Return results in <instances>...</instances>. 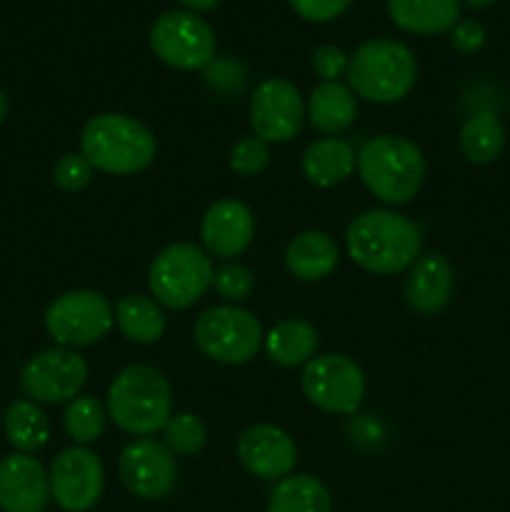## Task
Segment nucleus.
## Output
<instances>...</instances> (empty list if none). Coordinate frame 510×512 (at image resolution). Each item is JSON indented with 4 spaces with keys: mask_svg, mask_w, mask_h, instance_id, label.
I'll use <instances>...</instances> for the list:
<instances>
[{
    "mask_svg": "<svg viewBox=\"0 0 510 512\" xmlns=\"http://www.w3.org/2000/svg\"><path fill=\"white\" fill-rule=\"evenodd\" d=\"M348 255L368 273L395 275L410 270L420 258V228L395 210H365L355 215L345 233Z\"/></svg>",
    "mask_w": 510,
    "mask_h": 512,
    "instance_id": "1",
    "label": "nucleus"
},
{
    "mask_svg": "<svg viewBox=\"0 0 510 512\" xmlns=\"http://www.w3.org/2000/svg\"><path fill=\"white\" fill-rule=\"evenodd\" d=\"M173 408V388L160 370L150 365H130L120 370L108 388L105 410L120 430L130 435H148L163 430Z\"/></svg>",
    "mask_w": 510,
    "mask_h": 512,
    "instance_id": "2",
    "label": "nucleus"
},
{
    "mask_svg": "<svg viewBox=\"0 0 510 512\" xmlns=\"http://www.w3.org/2000/svg\"><path fill=\"white\" fill-rule=\"evenodd\" d=\"M80 150L95 170L108 175H135L153 163L158 145L140 120L103 113L85 123Z\"/></svg>",
    "mask_w": 510,
    "mask_h": 512,
    "instance_id": "3",
    "label": "nucleus"
},
{
    "mask_svg": "<svg viewBox=\"0 0 510 512\" xmlns=\"http://www.w3.org/2000/svg\"><path fill=\"white\" fill-rule=\"evenodd\" d=\"M365 188L388 205H403L418 195L425 180V158L415 143L400 135L370 138L358 153Z\"/></svg>",
    "mask_w": 510,
    "mask_h": 512,
    "instance_id": "4",
    "label": "nucleus"
},
{
    "mask_svg": "<svg viewBox=\"0 0 510 512\" xmlns=\"http://www.w3.org/2000/svg\"><path fill=\"white\" fill-rule=\"evenodd\" d=\"M348 83L355 95L388 105L403 100L418 80L413 50L400 40L375 38L360 45L348 63Z\"/></svg>",
    "mask_w": 510,
    "mask_h": 512,
    "instance_id": "5",
    "label": "nucleus"
},
{
    "mask_svg": "<svg viewBox=\"0 0 510 512\" xmlns=\"http://www.w3.org/2000/svg\"><path fill=\"white\" fill-rule=\"evenodd\" d=\"M213 263L193 243H173L160 250L148 270V285L160 305L173 310L193 308L213 285Z\"/></svg>",
    "mask_w": 510,
    "mask_h": 512,
    "instance_id": "6",
    "label": "nucleus"
},
{
    "mask_svg": "<svg viewBox=\"0 0 510 512\" xmlns=\"http://www.w3.org/2000/svg\"><path fill=\"white\" fill-rule=\"evenodd\" d=\"M195 345L200 353L223 365H243L255 358L263 345V330L250 310L238 305H218L195 320Z\"/></svg>",
    "mask_w": 510,
    "mask_h": 512,
    "instance_id": "7",
    "label": "nucleus"
},
{
    "mask_svg": "<svg viewBox=\"0 0 510 512\" xmlns=\"http://www.w3.org/2000/svg\"><path fill=\"white\" fill-rule=\"evenodd\" d=\"M115 323L113 305L95 290H73L45 310V330L60 348H85L110 333Z\"/></svg>",
    "mask_w": 510,
    "mask_h": 512,
    "instance_id": "8",
    "label": "nucleus"
},
{
    "mask_svg": "<svg viewBox=\"0 0 510 512\" xmlns=\"http://www.w3.org/2000/svg\"><path fill=\"white\" fill-rule=\"evenodd\" d=\"M150 48L170 68L200 70L215 60V33L190 10H168L150 28Z\"/></svg>",
    "mask_w": 510,
    "mask_h": 512,
    "instance_id": "9",
    "label": "nucleus"
},
{
    "mask_svg": "<svg viewBox=\"0 0 510 512\" xmlns=\"http://www.w3.org/2000/svg\"><path fill=\"white\" fill-rule=\"evenodd\" d=\"M300 385L305 398L325 413L350 415L365 398V375L348 355L328 353L313 358L305 363Z\"/></svg>",
    "mask_w": 510,
    "mask_h": 512,
    "instance_id": "10",
    "label": "nucleus"
},
{
    "mask_svg": "<svg viewBox=\"0 0 510 512\" xmlns=\"http://www.w3.org/2000/svg\"><path fill=\"white\" fill-rule=\"evenodd\" d=\"M88 365L73 348H48L33 355L20 373V388L33 403H65L78 398Z\"/></svg>",
    "mask_w": 510,
    "mask_h": 512,
    "instance_id": "11",
    "label": "nucleus"
},
{
    "mask_svg": "<svg viewBox=\"0 0 510 512\" xmlns=\"http://www.w3.org/2000/svg\"><path fill=\"white\" fill-rule=\"evenodd\" d=\"M50 498L65 512L95 508L105 488V470L98 455L88 448H65L48 473Z\"/></svg>",
    "mask_w": 510,
    "mask_h": 512,
    "instance_id": "12",
    "label": "nucleus"
},
{
    "mask_svg": "<svg viewBox=\"0 0 510 512\" xmlns=\"http://www.w3.org/2000/svg\"><path fill=\"white\" fill-rule=\"evenodd\" d=\"M305 123L300 90L285 78H268L250 98V125L265 143H288Z\"/></svg>",
    "mask_w": 510,
    "mask_h": 512,
    "instance_id": "13",
    "label": "nucleus"
},
{
    "mask_svg": "<svg viewBox=\"0 0 510 512\" xmlns=\"http://www.w3.org/2000/svg\"><path fill=\"white\" fill-rule=\"evenodd\" d=\"M118 473L125 488L140 500H160L170 495L178 480L175 455L153 438L133 440L123 448Z\"/></svg>",
    "mask_w": 510,
    "mask_h": 512,
    "instance_id": "14",
    "label": "nucleus"
},
{
    "mask_svg": "<svg viewBox=\"0 0 510 512\" xmlns=\"http://www.w3.org/2000/svg\"><path fill=\"white\" fill-rule=\"evenodd\" d=\"M240 465L260 480H283L298 463L293 438L275 425L260 423L245 430L238 440Z\"/></svg>",
    "mask_w": 510,
    "mask_h": 512,
    "instance_id": "15",
    "label": "nucleus"
},
{
    "mask_svg": "<svg viewBox=\"0 0 510 512\" xmlns=\"http://www.w3.org/2000/svg\"><path fill=\"white\" fill-rule=\"evenodd\" d=\"M255 235V218L245 203L223 198L210 205L200 223V238L205 250L215 258H238L250 248Z\"/></svg>",
    "mask_w": 510,
    "mask_h": 512,
    "instance_id": "16",
    "label": "nucleus"
},
{
    "mask_svg": "<svg viewBox=\"0 0 510 512\" xmlns=\"http://www.w3.org/2000/svg\"><path fill=\"white\" fill-rule=\"evenodd\" d=\"M50 500L48 473L25 453L5 455L0 460V510L43 512Z\"/></svg>",
    "mask_w": 510,
    "mask_h": 512,
    "instance_id": "17",
    "label": "nucleus"
},
{
    "mask_svg": "<svg viewBox=\"0 0 510 512\" xmlns=\"http://www.w3.org/2000/svg\"><path fill=\"white\" fill-rule=\"evenodd\" d=\"M403 295L415 313H440L453 295V268L448 260L438 253L415 260L405 278Z\"/></svg>",
    "mask_w": 510,
    "mask_h": 512,
    "instance_id": "18",
    "label": "nucleus"
},
{
    "mask_svg": "<svg viewBox=\"0 0 510 512\" xmlns=\"http://www.w3.org/2000/svg\"><path fill=\"white\" fill-rule=\"evenodd\" d=\"M300 165H303V175L308 183L318 185V188H333L353 175L358 155L348 140L320 138L305 148Z\"/></svg>",
    "mask_w": 510,
    "mask_h": 512,
    "instance_id": "19",
    "label": "nucleus"
},
{
    "mask_svg": "<svg viewBox=\"0 0 510 512\" xmlns=\"http://www.w3.org/2000/svg\"><path fill=\"white\" fill-rule=\"evenodd\" d=\"M285 265L295 278L305 283L323 280L338 268V245L323 230H305L288 243Z\"/></svg>",
    "mask_w": 510,
    "mask_h": 512,
    "instance_id": "20",
    "label": "nucleus"
},
{
    "mask_svg": "<svg viewBox=\"0 0 510 512\" xmlns=\"http://www.w3.org/2000/svg\"><path fill=\"white\" fill-rule=\"evenodd\" d=\"M358 115V103L348 85L338 83H320L310 93L305 103V118L315 130L325 135H338L353 125Z\"/></svg>",
    "mask_w": 510,
    "mask_h": 512,
    "instance_id": "21",
    "label": "nucleus"
},
{
    "mask_svg": "<svg viewBox=\"0 0 510 512\" xmlns=\"http://www.w3.org/2000/svg\"><path fill=\"white\" fill-rule=\"evenodd\" d=\"M388 15L408 33L438 35L458 23L460 0H388Z\"/></svg>",
    "mask_w": 510,
    "mask_h": 512,
    "instance_id": "22",
    "label": "nucleus"
},
{
    "mask_svg": "<svg viewBox=\"0 0 510 512\" xmlns=\"http://www.w3.org/2000/svg\"><path fill=\"white\" fill-rule=\"evenodd\" d=\"M265 353L280 368H298L313 360L318 350V333L310 323L298 318L283 320L263 338Z\"/></svg>",
    "mask_w": 510,
    "mask_h": 512,
    "instance_id": "23",
    "label": "nucleus"
},
{
    "mask_svg": "<svg viewBox=\"0 0 510 512\" xmlns=\"http://www.w3.org/2000/svg\"><path fill=\"white\" fill-rule=\"evenodd\" d=\"M115 325L120 333L138 345L158 343L165 333V315L158 300L145 295H125L115 305Z\"/></svg>",
    "mask_w": 510,
    "mask_h": 512,
    "instance_id": "24",
    "label": "nucleus"
},
{
    "mask_svg": "<svg viewBox=\"0 0 510 512\" xmlns=\"http://www.w3.org/2000/svg\"><path fill=\"white\" fill-rule=\"evenodd\" d=\"M268 512H333V498L313 475H288L270 493Z\"/></svg>",
    "mask_w": 510,
    "mask_h": 512,
    "instance_id": "25",
    "label": "nucleus"
},
{
    "mask_svg": "<svg viewBox=\"0 0 510 512\" xmlns=\"http://www.w3.org/2000/svg\"><path fill=\"white\" fill-rule=\"evenodd\" d=\"M3 430L8 443L18 453L25 455L43 448L50 438L48 415L33 400H15V403H10L8 410H5Z\"/></svg>",
    "mask_w": 510,
    "mask_h": 512,
    "instance_id": "26",
    "label": "nucleus"
},
{
    "mask_svg": "<svg viewBox=\"0 0 510 512\" xmlns=\"http://www.w3.org/2000/svg\"><path fill=\"white\" fill-rule=\"evenodd\" d=\"M505 128L493 113H475L460 128V150L475 165H488L503 153Z\"/></svg>",
    "mask_w": 510,
    "mask_h": 512,
    "instance_id": "27",
    "label": "nucleus"
},
{
    "mask_svg": "<svg viewBox=\"0 0 510 512\" xmlns=\"http://www.w3.org/2000/svg\"><path fill=\"white\" fill-rule=\"evenodd\" d=\"M65 430L78 445H90L105 433L108 423V410L93 395H78L68 403L63 415Z\"/></svg>",
    "mask_w": 510,
    "mask_h": 512,
    "instance_id": "28",
    "label": "nucleus"
},
{
    "mask_svg": "<svg viewBox=\"0 0 510 512\" xmlns=\"http://www.w3.org/2000/svg\"><path fill=\"white\" fill-rule=\"evenodd\" d=\"M205 440H208V430L203 420L195 418L193 413H175L163 425V443L173 455L200 453Z\"/></svg>",
    "mask_w": 510,
    "mask_h": 512,
    "instance_id": "29",
    "label": "nucleus"
},
{
    "mask_svg": "<svg viewBox=\"0 0 510 512\" xmlns=\"http://www.w3.org/2000/svg\"><path fill=\"white\" fill-rule=\"evenodd\" d=\"M210 288H215V293L228 300V303H240V300L250 298V293H253L255 275L240 263H225L213 273Z\"/></svg>",
    "mask_w": 510,
    "mask_h": 512,
    "instance_id": "30",
    "label": "nucleus"
},
{
    "mask_svg": "<svg viewBox=\"0 0 510 512\" xmlns=\"http://www.w3.org/2000/svg\"><path fill=\"white\" fill-rule=\"evenodd\" d=\"M268 158V143L260 140L258 135H248V138H240L230 150V170L243 178H253L268 165Z\"/></svg>",
    "mask_w": 510,
    "mask_h": 512,
    "instance_id": "31",
    "label": "nucleus"
},
{
    "mask_svg": "<svg viewBox=\"0 0 510 512\" xmlns=\"http://www.w3.org/2000/svg\"><path fill=\"white\" fill-rule=\"evenodd\" d=\"M93 165L85 160L83 153H68L58 160L53 170V180L60 190H68V193H75V190H83L85 185L93 178Z\"/></svg>",
    "mask_w": 510,
    "mask_h": 512,
    "instance_id": "32",
    "label": "nucleus"
},
{
    "mask_svg": "<svg viewBox=\"0 0 510 512\" xmlns=\"http://www.w3.org/2000/svg\"><path fill=\"white\" fill-rule=\"evenodd\" d=\"M205 80L213 90L218 93H238L245 85V70L243 65L235 63V60H213V63L205 68Z\"/></svg>",
    "mask_w": 510,
    "mask_h": 512,
    "instance_id": "33",
    "label": "nucleus"
},
{
    "mask_svg": "<svg viewBox=\"0 0 510 512\" xmlns=\"http://www.w3.org/2000/svg\"><path fill=\"white\" fill-rule=\"evenodd\" d=\"M350 58L338 48V45H320L313 53V70L323 83H333L340 75L348 73Z\"/></svg>",
    "mask_w": 510,
    "mask_h": 512,
    "instance_id": "34",
    "label": "nucleus"
},
{
    "mask_svg": "<svg viewBox=\"0 0 510 512\" xmlns=\"http://www.w3.org/2000/svg\"><path fill=\"white\" fill-rule=\"evenodd\" d=\"M290 8L310 23H328V20L338 18L345 13L353 0H288Z\"/></svg>",
    "mask_w": 510,
    "mask_h": 512,
    "instance_id": "35",
    "label": "nucleus"
},
{
    "mask_svg": "<svg viewBox=\"0 0 510 512\" xmlns=\"http://www.w3.org/2000/svg\"><path fill=\"white\" fill-rule=\"evenodd\" d=\"M450 45L463 55H475L485 45V30L478 20H458L450 28Z\"/></svg>",
    "mask_w": 510,
    "mask_h": 512,
    "instance_id": "36",
    "label": "nucleus"
},
{
    "mask_svg": "<svg viewBox=\"0 0 510 512\" xmlns=\"http://www.w3.org/2000/svg\"><path fill=\"white\" fill-rule=\"evenodd\" d=\"M180 5L190 8V13H198V10H210L220 3V0H178Z\"/></svg>",
    "mask_w": 510,
    "mask_h": 512,
    "instance_id": "37",
    "label": "nucleus"
},
{
    "mask_svg": "<svg viewBox=\"0 0 510 512\" xmlns=\"http://www.w3.org/2000/svg\"><path fill=\"white\" fill-rule=\"evenodd\" d=\"M5 118H8V98H5V93L0 90V123H3Z\"/></svg>",
    "mask_w": 510,
    "mask_h": 512,
    "instance_id": "38",
    "label": "nucleus"
},
{
    "mask_svg": "<svg viewBox=\"0 0 510 512\" xmlns=\"http://www.w3.org/2000/svg\"><path fill=\"white\" fill-rule=\"evenodd\" d=\"M465 5H470V8H488L490 3H495V0H463Z\"/></svg>",
    "mask_w": 510,
    "mask_h": 512,
    "instance_id": "39",
    "label": "nucleus"
}]
</instances>
